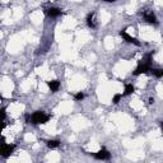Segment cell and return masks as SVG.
I'll use <instances>...</instances> for the list:
<instances>
[{"instance_id":"8fae6325","label":"cell","mask_w":163,"mask_h":163,"mask_svg":"<svg viewBox=\"0 0 163 163\" xmlns=\"http://www.w3.org/2000/svg\"><path fill=\"white\" fill-rule=\"evenodd\" d=\"M59 145H60V141H59V140H48V141H47V147L51 148V149L57 148Z\"/></svg>"},{"instance_id":"7a4b0ae2","label":"cell","mask_w":163,"mask_h":163,"mask_svg":"<svg viewBox=\"0 0 163 163\" xmlns=\"http://www.w3.org/2000/svg\"><path fill=\"white\" fill-rule=\"evenodd\" d=\"M51 119L50 115H47L46 112L43 111H36V112L32 113V116L28 119V122H32L34 125H38V124H46L48 120Z\"/></svg>"},{"instance_id":"9a60e30c","label":"cell","mask_w":163,"mask_h":163,"mask_svg":"<svg viewBox=\"0 0 163 163\" xmlns=\"http://www.w3.org/2000/svg\"><path fill=\"white\" fill-rule=\"evenodd\" d=\"M103 1H107V3H112V1H116V0H103Z\"/></svg>"},{"instance_id":"6da1fadb","label":"cell","mask_w":163,"mask_h":163,"mask_svg":"<svg viewBox=\"0 0 163 163\" xmlns=\"http://www.w3.org/2000/svg\"><path fill=\"white\" fill-rule=\"evenodd\" d=\"M152 70V54H147L145 56L139 61L138 68L134 70V75H140L144 73H148Z\"/></svg>"},{"instance_id":"52a82bcc","label":"cell","mask_w":163,"mask_h":163,"mask_svg":"<svg viewBox=\"0 0 163 163\" xmlns=\"http://www.w3.org/2000/svg\"><path fill=\"white\" fill-rule=\"evenodd\" d=\"M144 18L148 23H150V24H158V20H157V18H155V15L153 14V13H145Z\"/></svg>"},{"instance_id":"7c38bea8","label":"cell","mask_w":163,"mask_h":163,"mask_svg":"<svg viewBox=\"0 0 163 163\" xmlns=\"http://www.w3.org/2000/svg\"><path fill=\"white\" fill-rule=\"evenodd\" d=\"M157 78H162L163 77V69H152L150 70Z\"/></svg>"},{"instance_id":"3957f363","label":"cell","mask_w":163,"mask_h":163,"mask_svg":"<svg viewBox=\"0 0 163 163\" xmlns=\"http://www.w3.org/2000/svg\"><path fill=\"white\" fill-rule=\"evenodd\" d=\"M15 149V145L14 144H6V143H3V147H1V155L4 158H8L10 154L14 152Z\"/></svg>"},{"instance_id":"30bf717a","label":"cell","mask_w":163,"mask_h":163,"mask_svg":"<svg viewBox=\"0 0 163 163\" xmlns=\"http://www.w3.org/2000/svg\"><path fill=\"white\" fill-rule=\"evenodd\" d=\"M131 93H134V87H133V84H126V85H125L124 96H130Z\"/></svg>"},{"instance_id":"5b68a950","label":"cell","mask_w":163,"mask_h":163,"mask_svg":"<svg viewBox=\"0 0 163 163\" xmlns=\"http://www.w3.org/2000/svg\"><path fill=\"white\" fill-rule=\"evenodd\" d=\"M93 155H94V158H96V159H101V161H107V159H110V158H111L110 152L107 150L106 148H102L101 150L97 152V153H94Z\"/></svg>"},{"instance_id":"ba28073f","label":"cell","mask_w":163,"mask_h":163,"mask_svg":"<svg viewBox=\"0 0 163 163\" xmlns=\"http://www.w3.org/2000/svg\"><path fill=\"white\" fill-rule=\"evenodd\" d=\"M47 85L50 87L51 92H57L59 88H60V82L59 80H51V82H47Z\"/></svg>"},{"instance_id":"5bb4252c","label":"cell","mask_w":163,"mask_h":163,"mask_svg":"<svg viewBox=\"0 0 163 163\" xmlns=\"http://www.w3.org/2000/svg\"><path fill=\"white\" fill-rule=\"evenodd\" d=\"M83 98H84V94H83L82 92H79V93L75 94V99H77V101H82Z\"/></svg>"},{"instance_id":"8992f818","label":"cell","mask_w":163,"mask_h":163,"mask_svg":"<svg viewBox=\"0 0 163 163\" xmlns=\"http://www.w3.org/2000/svg\"><path fill=\"white\" fill-rule=\"evenodd\" d=\"M45 12H46V14L48 17H51V18H56V17L62 14L61 9H59V8H48V9L45 10Z\"/></svg>"},{"instance_id":"9c48e42d","label":"cell","mask_w":163,"mask_h":163,"mask_svg":"<svg viewBox=\"0 0 163 163\" xmlns=\"http://www.w3.org/2000/svg\"><path fill=\"white\" fill-rule=\"evenodd\" d=\"M93 18H94V13H89L88 17H87V23L91 28H96V23L93 22Z\"/></svg>"},{"instance_id":"4fadbf2b","label":"cell","mask_w":163,"mask_h":163,"mask_svg":"<svg viewBox=\"0 0 163 163\" xmlns=\"http://www.w3.org/2000/svg\"><path fill=\"white\" fill-rule=\"evenodd\" d=\"M122 96H124V94H115V96H113V98H112V103L117 105V103L120 102V99L122 98Z\"/></svg>"},{"instance_id":"2e32d148","label":"cell","mask_w":163,"mask_h":163,"mask_svg":"<svg viewBox=\"0 0 163 163\" xmlns=\"http://www.w3.org/2000/svg\"><path fill=\"white\" fill-rule=\"evenodd\" d=\"M161 127H162V130H163V121H161Z\"/></svg>"},{"instance_id":"277c9868","label":"cell","mask_w":163,"mask_h":163,"mask_svg":"<svg viewBox=\"0 0 163 163\" xmlns=\"http://www.w3.org/2000/svg\"><path fill=\"white\" fill-rule=\"evenodd\" d=\"M120 36L122 37V38H124L125 41H126V42H129V43H133V45H135V46H140V45H141V43H140V42H139V41H138L136 38H134V37H131L130 34L127 33L125 29H122V31H121V32H120Z\"/></svg>"}]
</instances>
